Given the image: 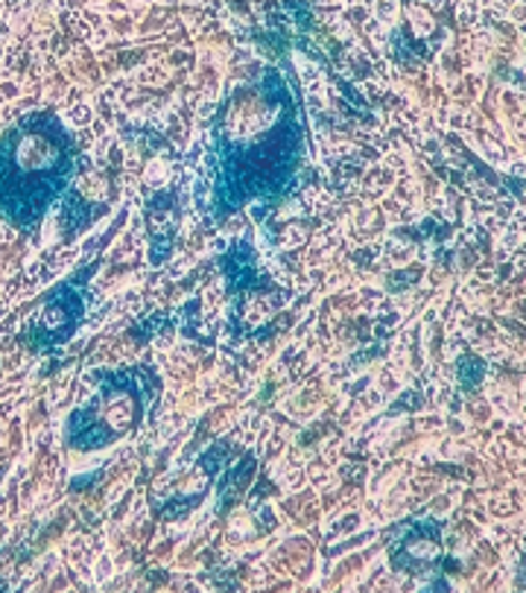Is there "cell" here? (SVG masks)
<instances>
[{
	"label": "cell",
	"instance_id": "6da1fadb",
	"mask_svg": "<svg viewBox=\"0 0 526 593\" xmlns=\"http://www.w3.org/2000/svg\"><path fill=\"white\" fill-rule=\"evenodd\" d=\"M214 141V205L226 217L251 199L281 194L299 170L305 129L299 106L281 74L267 71L237 89L210 129Z\"/></svg>",
	"mask_w": 526,
	"mask_h": 593
},
{
	"label": "cell",
	"instance_id": "277c9868",
	"mask_svg": "<svg viewBox=\"0 0 526 593\" xmlns=\"http://www.w3.org/2000/svg\"><path fill=\"white\" fill-rule=\"evenodd\" d=\"M82 319V299L80 287L76 284H62L59 290L44 299V304L39 308L35 319L27 325L24 340L33 345V348H50L56 342L68 340L73 334V327L80 325Z\"/></svg>",
	"mask_w": 526,
	"mask_h": 593
},
{
	"label": "cell",
	"instance_id": "7a4b0ae2",
	"mask_svg": "<svg viewBox=\"0 0 526 593\" xmlns=\"http://www.w3.org/2000/svg\"><path fill=\"white\" fill-rule=\"evenodd\" d=\"M71 132L56 114L39 112L0 138V217L35 231L73 179Z\"/></svg>",
	"mask_w": 526,
	"mask_h": 593
},
{
	"label": "cell",
	"instance_id": "3957f363",
	"mask_svg": "<svg viewBox=\"0 0 526 593\" xmlns=\"http://www.w3.org/2000/svg\"><path fill=\"white\" fill-rule=\"evenodd\" d=\"M97 395L68 418V445L76 450H103L126 439L144 418L146 395L135 374H97Z\"/></svg>",
	"mask_w": 526,
	"mask_h": 593
}]
</instances>
